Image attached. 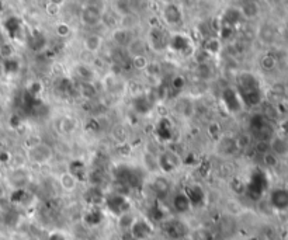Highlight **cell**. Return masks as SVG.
<instances>
[{"instance_id":"obj_24","label":"cell","mask_w":288,"mask_h":240,"mask_svg":"<svg viewBox=\"0 0 288 240\" xmlns=\"http://www.w3.org/2000/svg\"><path fill=\"white\" fill-rule=\"evenodd\" d=\"M244 21V17L240 14V10L236 7H229L225 10V13L222 14L221 27H229V28H235L238 24Z\"/></svg>"},{"instance_id":"obj_26","label":"cell","mask_w":288,"mask_h":240,"mask_svg":"<svg viewBox=\"0 0 288 240\" xmlns=\"http://www.w3.org/2000/svg\"><path fill=\"white\" fill-rule=\"evenodd\" d=\"M169 49H173L174 52H180V53L187 52L188 49H192L190 39H188V37L183 35V34H174V35H170Z\"/></svg>"},{"instance_id":"obj_33","label":"cell","mask_w":288,"mask_h":240,"mask_svg":"<svg viewBox=\"0 0 288 240\" xmlns=\"http://www.w3.org/2000/svg\"><path fill=\"white\" fill-rule=\"evenodd\" d=\"M78 91L84 100H93L97 96V89L94 86V82H80Z\"/></svg>"},{"instance_id":"obj_19","label":"cell","mask_w":288,"mask_h":240,"mask_svg":"<svg viewBox=\"0 0 288 240\" xmlns=\"http://www.w3.org/2000/svg\"><path fill=\"white\" fill-rule=\"evenodd\" d=\"M148 51H150L148 41H146V38L142 37H134L126 48V52L130 56V59L135 56H140V55H146Z\"/></svg>"},{"instance_id":"obj_14","label":"cell","mask_w":288,"mask_h":240,"mask_svg":"<svg viewBox=\"0 0 288 240\" xmlns=\"http://www.w3.org/2000/svg\"><path fill=\"white\" fill-rule=\"evenodd\" d=\"M162 18L164 24L174 27L183 23V11L176 3H166L162 8Z\"/></svg>"},{"instance_id":"obj_18","label":"cell","mask_w":288,"mask_h":240,"mask_svg":"<svg viewBox=\"0 0 288 240\" xmlns=\"http://www.w3.org/2000/svg\"><path fill=\"white\" fill-rule=\"evenodd\" d=\"M184 193L188 197L190 203L192 205V210L194 208H198V207H202L206 204V200H207V194L206 191L202 190L201 186L198 184H190L184 188Z\"/></svg>"},{"instance_id":"obj_37","label":"cell","mask_w":288,"mask_h":240,"mask_svg":"<svg viewBox=\"0 0 288 240\" xmlns=\"http://www.w3.org/2000/svg\"><path fill=\"white\" fill-rule=\"evenodd\" d=\"M202 49L208 52L211 56L216 55V53L221 51V41L216 37H208L206 38V42L202 45Z\"/></svg>"},{"instance_id":"obj_3","label":"cell","mask_w":288,"mask_h":240,"mask_svg":"<svg viewBox=\"0 0 288 240\" xmlns=\"http://www.w3.org/2000/svg\"><path fill=\"white\" fill-rule=\"evenodd\" d=\"M55 150L51 145L44 141H40L36 145H31L27 149V159L28 162L36 166L48 165L54 159Z\"/></svg>"},{"instance_id":"obj_15","label":"cell","mask_w":288,"mask_h":240,"mask_svg":"<svg viewBox=\"0 0 288 240\" xmlns=\"http://www.w3.org/2000/svg\"><path fill=\"white\" fill-rule=\"evenodd\" d=\"M30 173L27 169H14V170H12L10 174L8 176V183L12 186L13 190H26L27 186H28V183H30Z\"/></svg>"},{"instance_id":"obj_41","label":"cell","mask_w":288,"mask_h":240,"mask_svg":"<svg viewBox=\"0 0 288 240\" xmlns=\"http://www.w3.org/2000/svg\"><path fill=\"white\" fill-rule=\"evenodd\" d=\"M14 56V49H13V46L10 45L8 42H3L2 45H0V58L2 59H10V58H13Z\"/></svg>"},{"instance_id":"obj_48","label":"cell","mask_w":288,"mask_h":240,"mask_svg":"<svg viewBox=\"0 0 288 240\" xmlns=\"http://www.w3.org/2000/svg\"><path fill=\"white\" fill-rule=\"evenodd\" d=\"M3 117H4V105L0 101V120H2Z\"/></svg>"},{"instance_id":"obj_22","label":"cell","mask_w":288,"mask_h":240,"mask_svg":"<svg viewBox=\"0 0 288 240\" xmlns=\"http://www.w3.org/2000/svg\"><path fill=\"white\" fill-rule=\"evenodd\" d=\"M173 132H174L173 124L168 118H162V120L156 122L155 135L159 142H169L170 139L173 138Z\"/></svg>"},{"instance_id":"obj_47","label":"cell","mask_w":288,"mask_h":240,"mask_svg":"<svg viewBox=\"0 0 288 240\" xmlns=\"http://www.w3.org/2000/svg\"><path fill=\"white\" fill-rule=\"evenodd\" d=\"M50 3H52V4H56V6H62L64 3H65V0H50Z\"/></svg>"},{"instance_id":"obj_52","label":"cell","mask_w":288,"mask_h":240,"mask_svg":"<svg viewBox=\"0 0 288 240\" xmlns=\"http://www.w3.org/2000/svg\"><path fill=\"white\" fill-rule=\"evenodd\" d=\"M107 1H112V0H107Z\"/></svg>"},{"instance_id":"obj_23","label":"cell","mask_w":288,"mask_h":240,"mask_svg":"<svg viewBox=\"0 0 288 240\" xmlns=\"http://www.w3.org/2000/svg\"><path fill=\"white\" fill-rule=\"evenodd\" d=\"M134 38L132 30H128L126 27H117L116 30L111 31V39L114 41V44L118 46V48H122L126 49V45L131 42V39Z\"/></svg>"},{"instance_id":"obj_28","label":"cell","mask_w":288,"mask_h":240,"mask_svg":"<svg viewBox=\"0 0 288 240\" xmlns=\"http://www.w3.org/2000/svg\"><path fill=\"white\" fill-rule=\"evenodd\" d=\"M74 73L80 82H94V79H96V70L92 65H88V63L76 65Z\"/></svg>"},{"instance_id":"obj_10","label":"cell","mask_w":288,"mask_h":240,"mask_svg":"<svg viewBox=\"0 0 288 240\" xmlns=\"http://www.w3.org/2000/svg\"><path fill=\"white\" fill-rule=\"evenodd\" d=\"M80 21L86 27H96L102 23L103 8L98 7L94 3H89L80 10Z\"/></svg>"},{"instance_id":"obj_34","label":"cell","mask_w":288,"mask_h":240,"mask_svg":"<svg viewBox=\"0 0 288 240\" xmlns=\"http://www.w3.org/2000/svg\"><path fill=\"white\" fill-rule=\"evenodd\" d=\"M196 75L198 77L200 80H204L208 82L214 77V69L211 66L210 62H204V63H197V68H196Z\"/></svg>"},{"instance_id":"obj_9","label":"cell","mask_w":288,"mask_h":240,"mask_svg":"<svg viewBox=\"0 0 288 240\" xmlns=\"http://www.w3.org/2000/svg\"><path fill=\"white\" fill-rule=\"evenodd\" d=\"M256 38L263 45L272 46L277 42L278 30H277V27L273 23L263 21V23L258 24V27L256 28Z\"/></svg>"},{"instance_id":"obj_53","label":"cell","mask_w":288,"mask_h":240,"mask_svg":"<svg viewBox=\"0 0 288 240\" xmlns=\"http://www.w3.org/2000/svg\"><path fill=\"white\" fill-rule=\"evenodd\" d=\"M242 1H244V0H242Z\"/></svg>"},{"instance_id":"obj_5","label":"cell","mask_w":288,"mask_h":240,"mask_svg":"<svg viewBox=\"0 0 288 240\" xmlns=\"http://www.w3.org/2000/svg\"><path fill=\"white\" fill-rule=\"evenodd\" d=\"M162 229L170 240H183L188 238V225L178 217L166 218L162 221Z\"/></svg>"},{"instance_id":"obj_20","label":"cell","mask_w":288,"mask_h":240,"mask_svg":"<svg viewBox=\"0 0 288 240\" xmlns=\"http://www.w3.org/2000/svg\"><path fill=\"white\" fill-rule=\"evenodd\" d=\"M240 14L244 17V20L252 21V20H256L262 14V6L258 0H244L240 3Z\"/></svg>"},{"instance_id":"obj_25","label":"cell","mask_w":288,"mask_h":240,"mask_svg":"<svg viewBox=\"0 0 288 240\" xmlns=\"http://www.w3.org/2000/svg\"><path fill=\"white\" fill-rule=\"evenodd\" d=\"M102 46H103V38L98 34H88L83 39V48L92 56H94L100 52Z\"/></svg>"},{"instance_id":"obj_31","label":"cell","mask_w":288,"mask_h":240,"mask_svg":"<svg viewBox=\"0 0 288 240\" xmlns=\"http://www.w3.org/2000/svg\"><path fill=\"white\" fill-rule=\"evenodd\" d=\"M176 110L178 113L184 117V118H192V114H194V110L196 107L192 104V100H188V97H182L178 100V104H176Z\"/></svg>"},{"instance_id":"obj_30","label":"cell","mask_w":288,"mask_h":240,"mask_svg":"<svg viewBox=\"0 0 288 240\" xmlns=\"http://www.w3.org/2000/svg\"><path fill=\"white\" fill-rule=\"evenodd\" d=\"M260 69L266 73H272L276 69L278 68V58L273 55V53H266L260 58Z\"/></svg>"},{"instance_id":"obj_8","label":"cell","mask_w":288,"mask_h":240,"mask_svg":"<svg viewBox=\"0 0 288 240\" xmlns=\"http://www.w3.org/2000/svg\"><path fill=\"white\" fill-rule=\"evenodd\" d=\"M267 203L270 208L276 212H286L288 211V188L274 187L268 191Z\"/></svg>"},{"instance_id":"obj_35","label":"cell","mask_w":288,"mask_h":240,"mask_svg":"<svg viewBox=\"0 0 288 240\" xmlns=\"http://www.w3.org/2000/svg\"><path fill=\"white\" fill-rule=\"evenodd\" d=\"M103 221V212L98 207H90L86 215H84V222L89 226H96Z\"/></svg>"},{"instance_id":"obj_45","label":"cell","mask_w":288,"mask_h":240,"mask_svg":"<svg viewBox=\"0 0 288 240\" xmlns=\"http://www.w3.org/2000/svg\"><path fill=\"white\" fill-rule=\"evenodd\" d=\"M46 240H68V236L60 231H54L48 235V239Z\"/></svg>"},{"instance_id":"obj_38","label":"cell","mask_w":288,"mask_h":240,"mask_svg":"<svg viewBox=\"0 0 288 240\" xmlns=\"http://www.w3.org/2000/svg\"><path fill=\"white\" fill-rule=\"evenodd\" d=\"M235 143H236L238 150H246L253 146L254 141H253L250 134L246 132V134H240L239 136H236V138H235Z\"/></svg>"},{"instance_id":"obj_40","label":"cell","mask_w":288,"mask_h":240,"mask_svg":"<svg viewBox=\"0 0 288 240\" xmlns=\"http://www.w3.org/2000/svg\"><path fill=\"white\" fill-rule=\"evenodd\" d=\"M144 72L148 76H150V77H160V75H162V66L158 62L149 60L148 66H146V69Z\"/></svg>"},{"instance_id":"obj_16","label":"cell","mask_w":288,"mask_h":240,"mask_svg":"<svg viewBox=\"0 0 288 240\" xmlns=\"http://www.w3.org/2000/svg\"><path fill=\"white\" fill-rule=\"evenodd\" d=\"M150 188L154 191V194L158 200H163L170 194V181L168 179V176H164L160 173V176H156L154 177V180L150 183Z\"/></svg>"},{"instance_id":"obj_27","label":"cell","mask_w":288,"mask_h":240,"mask_svg":"<svg viewBox=\"0 0 288 240\" xmlns=\"http://www.w3.org/2000/svg\"><path fill=\"white\" fill-rule=\"evenodd\" d=\"M58 184H60V187L62 188V191H65V193H74V191H76L78 186L80 184V181L78 180L72 173L66 170V172L60 173V174Z\"/></svg>"},{"instance_id":"obj_50","label":"cell","mask_w":288,"mask_h":240,"mask_svg":"<svg viewBox=\"0 0 288 240\" xmlns=\"http://www.w3.org/2000/svg\"><path fill=\"white\" fill-rule=\"evenodd\" d=\"M74 240H88V239H86V238H78V239Z\"/></svg>"},{"instance_id":"obj_2","label":"cell","mask_w":288,"mask_h":240,"mask_svg":"<svg viewBox=\"0 0 288 240\" xmlns=\"http://www.w3.org/2000/svg\"><path fill=\"white\" fill-rule=\"evenodd\" d=\"M156 163H158L159 172L164 176H169V174H173V173L180 170L184 162L178 152L172 149H164L160 150L156 155Z\"/></svg>"},{"instance_id":"obj_44","label":"cell","mask_w":288,"mask_h":240,"mask_svg":"<svg viewBox=\"0 0 288 240\" xmlns=\"http://www.w3.org/2000/svg\"><path fill=\"white\" fill-rule=\"evenodd\" d=\"M184 84L186 80L182 77V76H174V77L172 79V87H173L174 90L182 91L184 89Z\"/></svg>"},{"instance_id":"obj_6","label":"cell","mask_w":288,"mask_h":240,"mask_svg":"<svg viewBox=\"0 0 288 240\" xmlns=\"http://www.w3.org/2000/svg\"><path fill=\"white\" fill-rule=\"evenodd\" d=\"M128 233L134 240H148L155 233V225L149 218L136 217Z\"/></svg>"},{"instance_id":"obj_21","label":"cell","mask_w":288,"mask_h":240,"mask_svg":"<svg viewBox=\"0 0 288 240\" xmlns=\"http://www.w3.org/2000/svg\"><path fill=\"white\" fill-rule=\"evenodd\" d=\"M268 148H270V152H273L274 155L277 158L284 159L288 156V138L281 135H276L270 139L268 142Z\"/></svg>"},{"instance_id":"obj_7","label":"cell","mask_w":288,"mask_h":240,"mask_svg":"<svg viewBox=\"0 0 288 240\" xmlns=\"http://www.w3.org/2000/svg\"><path fill=\"white\" fill-rule=\"evenodd\" d=\"M169 39L170 35L162 27H152L146 37L149 49L156 53H162L169 49Z\"/></svg>"},{"instance_id":"obj_11","label":"cell","mask_w":288,"mask_h":240,"mask_svg":"<svg viewBox=\"0 0 288 240\" xmlns=\"http://www.w3.org/2000/svg\"><path fill=\"white\" fill-rule=\"evenodd\" d=\"M170 208L172 211L178 215V217H183V215H187L188 212L192 211V205L188 200V197L183 191H178V193H174L170 198Z\"/></svg>"},{"instance_id":"obj_43","label":"cell","mask_w":288,"mask_h":240,"mask_svg":"<svg viewBox=\"0 0 288 240\" xmlns=\"http://www.w3.org/2000/svg\"><path fill=\"white\" fill-rule=\"evenodd\" d=\"M55 32L60 35V37H68L70 34V27L68 23H58L55 27Z\"/></svg>"},{"instance_id":"obj_42","label":"cell","mask_w":288,"mask_h":240,"mask_svg":"<svg viewBox=\"0 0 288 240\" xmlns=\"http://www.w3.org/2000/svg\"><path fill=\"white\" fill-rule=\"evenodd\" d=\"M44 35L42 34H34V35H31L30 37V46L32 45L34 49H41L42 46H44Z\"/></svg>"},{"instance_id":"obj_17","label":"cell","mask_w":288,"mask_h":240,"mask_svg":"<svg viewBox=\"0 0 288 240\" xmlns=\"http://www.w3.org/2000/svg\"><path fill=\"white\" fill-rule=\"evenodd\" d=\"M54 127H55V131L62 136L72 135L76 128H78V122L74 118H72L70 115H60L58 117L55 122H54Z\"/></svg>"},{"instance_id":"obj_46","label":"cell","mask_w":288,"mask_h":240,"mask_svg":"<svg viewBox=\"0 0 288 240\" xmlns=\"http://www.w3.org/2000/svg\"><path fill=\"white\" fill-rule=\"evenodd\" d=\"M60 6H56V4L48 3V4H46V13L50 15H56L60 13Z\"/></svg>"},{"instance_id":"obj_1","label":"cell","mask_w":288,"mask_h":240,"mask_svg":"<svg viewBox=\"0 0 288 240\" xmlns=\"http://www.w3.org/2000/svg\"><path fill=\"white\" fill-rule=\"evenodd\" d=\"M235 90L238 91L244 107L248 108H254L263 103L264 93L262 89V83L258 79V76L250 72L238 73Z\"/></svg>"},{"instance_id":"obj_29","label":"cell","mask_w":288,"mask_h":240,"mask_svg":"<svg viewBox=\"0 0 288 240\" xmlns=\"http://www.w3.org/2000/svg\"><path fill=\"white\" fill-rule=\"evenodd\" d=\"M121 23V15L114 11V10H103V15H102V23L106 28H110L111 31L116 30L120 27Z\"/></svg>"},{"instance_id":"obj_12","label":"cell","mask_w":288,"mask_h":240,"mask_svg":"<svg viewBox=\"0 0 288 240\" xmlns=\"http://www.w3.org/2000/svg\"><path fill=\"white\" fill-rule=\"evenodd\" d=\"M103 87L111 96H122L126 89V83L124 79H121V76L114 75V73H108L103 77Z\"/></svg>"},{"instance_id":"obj_13","label":"cell","mask_w":288,"mask_h":240,"mask_svg":"<svg viewBox=\"0 0 288 240\" xmlns=\"http://www.w3.org/2000/svg\"><path fill=\"white\" fill-rule=\"evenodd\" d=\"M221 98L222 103L225 104V107H226V110H228L229 113H239V111H242V108H244V103H242V100L239 97L238 91L235 90V87H226V89H224V90H222Z\"/></svg>"},{"instance_id":"obj_49","label":"cell","mask_w":288,"mask_h":240,"mask_svg":"<svg viewBox=\"0 0 288 240\" xmlns=\"http://www.w3.org/2000/svg\"><path fill=\"white\" fill-rule=\"evenodd\" d=\"M268 1H270V4H273V6H278L284 0H268Z\"/></svg>"},{"instance_id":"obj_4","label":"cell","mask_w":288,"mask_h":240,"mask_svg":"<svg viewBox=\"0 0 288 240\" xmlns=\"http://www.w3.org/2000/svg\"><path fill=\"white\" fill-rule=\"evenodd\" d=\"M103 204L106 210L116 218H118L120 215H122L126 212L132 211V205H131V201L128 200V197L122 193H118V191L104 195Z\"/></svg>"},{"instance_id":"obj_32","label":"cell","mask_w":288,"mask_h":240,"mask_svg":"<svg viewBox=\"0 0 288 240\" xmlns=\"http://www.w3.org/2000/svg\"><path fill=\"white\" fill-rule=\"evenodd\" d=\"M68 172L72 173L80 183L88 180V166L84 165V163H82V162H79V160L72 162V163L69 165V167H68Z\"/></svg>"},{"instance_id":"obj_39","label":"cell","mask_w":288,"mask_h":240,"mask_svg":"<svg viewBox=\"0 0 288 240\" xmlns=\"http://www.w3.org/2000/svg\"><path fill=\"white\" fill-rule=\"evenodd\" d=\"M149 63L148 55H140V56H135V58H131V66L140 72H144Z\"/></svg>"},{"instance_id":"obj_51","label":"cell","mask_w":288,"mask_h":240,"mask_svg":"<svg viewBox=\"0 0 288 240\" xmlns=\"http://www.w3.org/2000/svg\"><path fill=\"white\" fill-rule=\"evenodd\" d=\"M130 240H134V239H132V238H130Z\"/></svg>"},{"instance_id":"obj_36","label":"cell","mask_w":288,"mask_h":240,"mask_svg":"<svg viewBox=\"0 0 288 240\" xmlns=\"http://www.w3.org/2000/svg\"><path fill=\"white\" fill-rule=\"evenodd\" d=\"M135 215L132 214V211H130V212H126V214H122V215H120L117 218V221H118V228L122 231V232H130V229H131V226H132L134 221H135Z\"/></svg>"}]
</instances>
